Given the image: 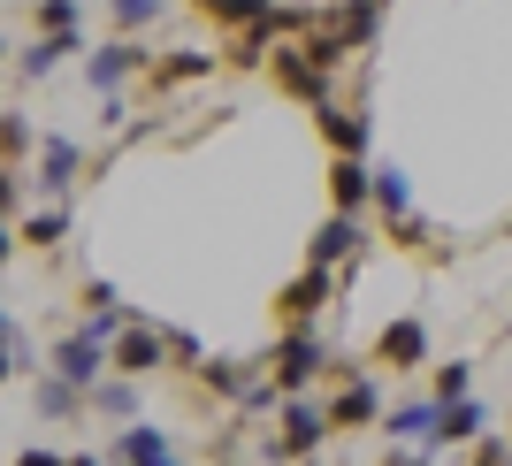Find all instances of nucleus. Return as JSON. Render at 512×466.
<instances>
[{
  "mask_svg": "<svg viewBox=\"0 0 512 466\" xmlns=\"http://www.w3.org/2000/svg\"><path fill=\"white\" fill-rule=\"evenodd\" d=\"M337 375V352L314 337V329H276V352H268V382H276L283 398H306L314 382Z\"/></svg>",
  "mask_w": 512,
  "mask_h": 466,
  "instance_id": "1",
  "label": "nucleus"
},
{
  "mask_svg": "<svg viewBox=\"0 0 512 466\" xmlns=\"http://www.w3.org/2000/svg\"><path fill=\"white\" fill-rule=\"evenodd\" d=\"M383 421H390V405H383V382L337 360V375H329V428L344 436V428H383Z\"/></svg>",
  "mask_w": 512,
  "mask_h": 466,
  "instance_id": "2",
  "label": "nucleus"
},
{
  "mask_svg": "<svg viewBox=\"0 0 512 466\" xmlns=\"http://www.w3.org/2000/svg\"><path fill=\"white\" fill-rule=\"evenodd\" d=\"M321 436H337V428H329V405H314V398H283V405H276V436H268V459L291 466V459H306Z\"/></svg>",
  "mask_w": 512,
  "mask_h": 466,
  "instance_id": "3",
  "label": "nucleus"
},
{
  "mask_svg": "<svg viewBox=\"0 0 512 466\" xmlns=\"http://www.w3.org/2000/svg\"><path fill=\"white\" fill-rule=\"evenodd\" d=\"M130 77H153V54L138 39H115V46H92L85 54V85L100 92V100H123Z\"/></svg>",
  "mask_w": 512,
  "mask_h": 466,
  "instance_id": "4",
  "label": "nucleus"
},
{
  "mask_svg": "<svg viewBox=\"0 0 512 466\" xmlns=\"http://www.w3.org/2000/svg\"><path fill=\"white\" fill-rule=\"evenodd\" d=\"M329 291H337V268H314V260H306L299 276L276 291V329H314V314L329 306Z\"/></svg>",
  "mask_w": 512,
  "mask_h": 466,
  "instance_id": "5",
  "label": "nucleus"
},
{
  "mask_svg": "<svg viewBox=\"0 0 512 466\" xmlns=\"http://www.w3.org/2000/svg\"><path fill=\"white\" fill-rule=\"evenodd\" d=\"M46 367H54V375H69L77 390H92V382L115 375V344L92 337V329H69V337L54 344V360H46Z\"/></svg>",
  "mask_w": 512,
  "mask_h": 466,
  "instance_id": "6",
  "label": "nucleus"
},
{
  "mask_svg": "<svg viewBox=\"0 0 512 466\" xmlns=\"http://www.w3.org/2000/svg\"><path fill=\"white\" fill-rule=\"evenodd\" d=\"M169 360H176V352H169V329H161V321H130L123 337H115V375H138V382H153Z\"/></svg>",
  "mask_w": 512,
  "mask_h": 466,
  "instance_id": "7",
  "label": "nucleus"
},
{
  "mask_svg": "<svg viewBox=\"0 0 512 466\" xmlns=\"http://www.w3.org/2000/svg\"><path fill=\"white\" fill-rule=\"evenodd\" d=\"M268 77H276V92H291V100L329 107V69H321L306 46H276V54H268Z\"/></svg>",
  "mask_w": 512,
  "mask_h": 466,
  "instance_id": "8",
  "label": "nucleus"
},
{
  "mask_svg": "<svg viewBox=\"0 0 512 466\" xmlns=\"http://www.w3.org/2000/svg\"><path fill=\"white\" fill-rule=\"evenodd\" d=\"M107 466H184V451L169 444V428L123 421V428H115V444H107Z\"/></svg>",
  "mask_w": 512,
  "mask_h": 466,
  "instance_id": "9",
  "label": "nucleus"
},
{
  "mask_svg": "<svg viewBox=\"0 0 512 466\" xmlns=\"http://www.w3.org/2000/svg\"><path fill=\"white\" fill-rule=\"evenodd\" d=\"M375 367H398V375L428 367V329H421V314L383 321V337H375Z\"/></svg>",
  "mask_w": 512,
  "mask_h": 466,
  "instance_id": "10",
  "label": "nucleus"
},
{
  "mask_svg": "<svg viewBox=\"0 0 512 466\" xmlns=\"http://www.w3.org/2000/svg\"><path fill=\"white\" fill-rule=\"evenodd\" d=\"M375 207V169L352 153H329V214H367Z\"/></svg>",
  "mask_w": 512,
  "mask_h": 466,
  "instance_id": "11",
  "label": "nucleus"
},
{
  "mask_svg": "<svg viewBox=\"0 0 512 466\" xmlns=\"http://www.w3.org/2000/svg\"><path fill=\"white\" fill-rule=\"evenodd\" d=\"M260 382H268V360H237V352H222V360H199V390H214V398H253Z\"/></svg>",
  "mask_w": 512,
  "mask_h": 466,
  "instance_id": "12",
  "label": "nucleus"
},
{
  "mask_svg": "<svg viewBox=\"0 0 512 466\" xmlns=\"http://www.w3.org/2000/svg\"><path fill=\"white\" fill-rule=\"evenodd\" d=\"M390 444H413V451H436V428H444V398H406L390 405Z\"/></svg>",
  "mask_w": 512,
  "mask_h": 466,
  "instance_id": "13",
  "label": "nucleus"
},
{
  "mask_svg": "<svg viewBox=\"0 0 512 466\" xmlns=\"http://www.w3.org/2000/svg\"><path fill=\"white\" fill-rule=\"evenodd\" d=\"M314 130H321V146L329 153H352V161H367V115H352V107H314Z\"/></svg>",
  "mask_w": 512,
  "mask_h": 466,
  "instance_id": "14",
  "label": "nucleus"
},
{
  "mask_svg": "<svg viewBox=\"0 0 512 466\" xmlns=\"http://www.w3.org/2000/svg\"><path fill=\"white\" fill-rule=\"evenodd\" d=\"M31 405H39L46 421H77V413H92V390H77L69 375H54V367H46V375L31 382Z\"/></svg>",
  "mask_w": 512,
  "mask_h": 466,
  "instance_id": "15",
  "label": "nucleus"
},
{
  "mask_svg": "<svg viewBox=\"0 0 512 466\" xmlns=\"http://www.w3.org/2000/svg\"><path fill=\"white\" fill-rule=\"evenodd\" d=\"M31 184H39L46 199H69V184H77V138H46V146H39V169H31Z\"/></svg>",
  "mask_w": 512,
  "mask_h": 466,
  "instance_id": "16",
  "label": "nucleus"
},
{
  "mask_svg": "<svg viewBox=\"0 0 512 466\" xmlns=\"http://www.w3.org/2000/svg\"><path fill=\"white\" fill-rule=\"evenodd\" d=\"M207 23H230V31H268L276 39V0H192Z\"/></svg>",
  "mask_w": 512,
  "mask_h": 466,
  "instance_id": "17",
  "label": "nucleus"
},
{
  "mask_svg": "<svg viewBox=\"0 0 512 466\" xmlns=\"http://www.w3.org/2000/svg\"><path fill=\"white\" fill-rule=\"evenodd\" d=\"M352 253H360V214H329L314 230V245H306L314 268H337V260H352Z\"/></svg>",
  "mask_w": 512,
  "mask_h": 466,
  "instance_id": "18",
  "label": "nucleus"
},
{
  "mask_svg": "<svg viewBox=\"0 0 512 466\" xmlns=\"http://www.w3.org/2000/svg\"><path fill=\"white\" fill-rule=\"evenodd\" d=\"M62 54H85V39H46V31H31V39L16 46V77H31V85H39V77H54V69H62Z\"/></svg>",
  "mask_w": 512,
  "mask_h": 466,
  "instance_id": "19",
  "label": "nucleus"
},
{
  "mask_svg": "<svg viewBox=\"0 0 512 466\" xmlns=\"http://www.w3.org/2000/svg\"><path fill=\"white\" fill-rule=\"evenodd\" d=\"M0 344H8V382H39L46 375V360H39V344H31V329H23V314H8L0 321Z\"/></svg>",
  "mask_w": 512,
  "mask_h": 466,
  "instance_id": "20",
  "label": "nucleus"
},
{
  "mask_svg": "<svg viewBox=\"0 0 512 466\" xmlns=\"http://www.w3.org/2000/svg\"><path fill=\"white\" fill-rule=\"evenodd\" d=\"M321 23H329L344 46H367V39H375V23H383V0H337Z\"/></svg>",
  "mask_w": 512,
  "mask_h": 466,
  "instance_id": "21",
  "label": "nucleus"
},
{
  "mask_svg": "<svg viewBox=\"0 0 512 466\" xmlns=\"http://www.w3.org/2000/svg\"><path fill=\"white\" fill-rule=\"evenodd\" d=\"M375 214H383V222H406L413 214V176L398 169V161H375Z\"/></svg>",
  "mask_w": 512,
  "mask_h": 466,
  "instance_id": "22",
  "label": "nucleus"
},
{
  "mask_svg": "<svg viewBox=\"0 0 512 466\" xmlns=\"http://www.w3.org/2000/svg\"><path fill=\"white\" fill-rule=\"evenodd\" d=\"M490 436V413L474 398H459V405H444V428H436V451H451V444H482Z\"/></svg>",
  "mask_w": 512,
  "mask_h": 466,
  "instance_id": "23",
  "label": "nucleus"
},
{
  "mask_svg": "<svg viewBox=\"0 0 512 466\" xmlns=\"http://www.w3.org/2000/svg\"><path fill=\"white\" fill-rule=\"evenodd\" d=\"M92 413H100V421H138V375L92 382Z\"/></svg>",
  "mask_w": 512,
  "mask_h": 466,
  "instance_id": "24",
  "label": "nucleus"
},
{
  "mask_svg": "<svg viewBox=\"0 0 512 466\" xmlns=\"http://www.w3.org/2000/svg\"><path fill=\"white\" fill-rule=\"evenodd\" d=\"M31 31H46V39H85V8H77V0H31Z\"/></svg>",
  "mask_w": 512,
  "mask_h": 466,
  "instance_id": "25",
  "label": "nucleus"
},
{
  "mask_svg": "<svg viewBox=\"0 0 512 466\" xmlns=\"http://www.w3.org/2000/svg\"><path fill=\"white\" fill-rule=\"evenodd\" d=\"M69 230V214L62 207H39V214H16V245H31V253H54Z\"/></svg>",
  "mask_w": 512,
  "mask_h": 466,
  "instance_id": "26",
  "label": "nucleus"
},
{
  "mask_svg": "<svg viewBox=\"0 0 512 466\" xmlns=\"http://www.w3.org/2000/svg\"><path fill=\"white\" fill-rule=\"evenodd\" d=\"M214 54H199V46H176L169 62H153V85H192V77H207Z\"/></svg>",
  "mask_w": 512,
  "mask_h": 466,
  "instance_id": "27",
  "label": "nucleus"
},
{
  "mask_svg": "<svg viewBox=\"0 0 512 466\" xmlns=\"http://www.w3.org/2000/svg\"><path fill=\"white\" fill-rule=\"evenodd\" d=\"M428 398H444V405L474 398V360H444V367H436V390H428Z\"/></svg>",
  "mask_w": 512,
  "mask_h": 466,
  "instance_id": "28",
  "label": "nucleus"
},
{
  "mask_svg": "<svg viewBox=\"0 0 512 466\" xmlns=\"http://www.w3.org/2000/svg\"><path fill=\"white\" fill-rule=\"evenodd\" d=\"M169 0H107V16H115V31H153V16H161Z\"/></svg>",
  "mask_w": 512,
  "mask_h": 466,
  "instance_id": "29",
  "label": "nucleus"
},
{
  "mask_svg": "<svg viewBox=\"0 0 512 466\" xmlns=\"http://www.w3.org/2000/svg\"><path fill=\"white\" fill-rule=\"evenodd\" d=\"M0 138H8V176H16V169H23V153H31V123H23V107H8Z\"/></svg>",
  "mask_w": 512,
  "mask_h": 466,
  "instance_id": "30",
  "label": "nucleus"
},
{
  "mask_svg": "<svg viewBox=\"0 0 512 466\" xmlns=\"http://www.w3.org/2000/svg\"><path fill=\"white\" fill-rule=\"evenodd\" d=\"M467 466H512V444L505 436H482V444H467Z\"/></svg>",
  "mask_w": 512,
  "mask_h": 466,
  "instance_id": "31",
  "label": "nucleus"
},
{
  "mask_svg": "<svg viewBox=\"0 0 512 466\" xmlns=\"http://www.w3.org/2000/svg\"><path fill=\"white\" fill-rule=\"evenodd\" d=\"M85 306H123V291H115L107 276H92V283H85Z\"/></svg>",
  "mask_w": 512,
  "mask_h": 466,
  "instance_id": "32",
  "label": "nucleus"
},
{
  "mask_svg": "<svg viewBox=\"0 0 512 466\" xmlns=\"http://www.w3.org/2000/svg\"><path fill=\"white\" fill-rule=\"evenodd\" d=\"M169 352H176V360H192V367H199V337H192V329H169Z\"/></svg>",
  "mask_w": 512,
  "mask_h": 466,
  "instance_id": "33",
  "label": "nucleus"
},
{
  "mask_svg": "<svg viewBox=\"0 0 512 466\" xmlns=\"http://www.w3.org/2000/svg\"><path fill=\"white\" fill-rule=\"evenodd\" d=\"M8 466H69V459H62V451H16Z\"/></svg>",
  "mask_w": 512,
  "mask_h": 466,
  "instance_id": "34",
  "label": "nucleus"
},
{
  "mask_svg": "<svg viewBox=\"0 0 512 466\" xmlns=\"http://www.w3.org/2000/svg\"><path fill=\"white\" fill-rule=\"evenodd\" d=\"M69 466H107V459H100V451H69Z\"/></svg>",
  "mask_w": 512,
  "mask_h": 466,
  "instance_id": "35",
  "label": "nucleus"
}]
</instances>
